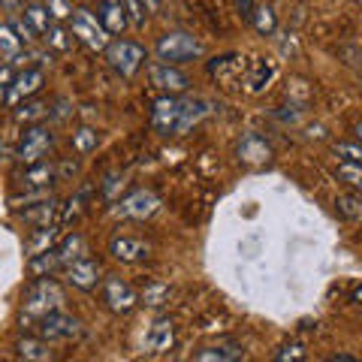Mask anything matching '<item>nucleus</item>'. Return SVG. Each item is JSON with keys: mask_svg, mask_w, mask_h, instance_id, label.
I'll list each match as a JSON object with an SVG mask.
<instances>
[{"mask_svg": "<svg viewBox=\"0 0 362 362\" xmlns=\"http://www.w3.org/2000/svg\"><path fill=\"white\" fill-rule=\"evenodd\" d=\"M85 199H88V194H85V190H78V194H76L70 202H66V209H64V214H61V221H64V223H70L73 218H78V211H82V206H85Z\"/></svg>", "mask_w": 362, "mask_h": 362, "instance_id": "nucleus-36", "label": "nucleus"}, {"mask_svg": "<svg viewBox=\"0 0 362 362\" xmlns=\"http://www.w3.org/2000/svg\"><path fill=\"white\" fill-rule=\"evenodd\" d=\"M16 350H18L21 359H30V362H45V359H52L49 341H42V338H21Z\"/></svg>", "mask_w": 362, "mask_h": 362, "instance_id": "nucleus-21", "label": "nucleus"}, {"mask_svg": "<svg viewBox=\"0 0 362 362\" xmlns=\"http://www.w3.org/2000/svg\"><path fill=\"white\" fill-rule=\"evenodd\" d=\"M45 109H49V106H42V103H25L16 112V118L21 124H25V121H40V118H45Z\"/></svg>", "mask_w": 362, "mask_h": 362, "instance_id": "nucleus-35", "label": "nucleus"}, {"mask_svg": "<svg viewBox=\"0 0 362 362\" xmlns=\"http://www.w3.org/2000/svg\"><path fill=\"white\" fill-rule=\"evenodd\" d=\"M54 239H58V230H54L52 223H49V226H40L37 235H33L30 245H28L30 257H33V254H40V251H45V247H52V245H54Z\"/></svg>", "mask_w": 362, "mask_h": 362, "instance_id": "nucleus-28", "label": "nucleus"}, {"mask_svg": "<svg viewBox=\"0 0 362 362\" xmlns=\"http://www.w3.org/2000/svg\"><path fill=\"white\" fill-rule=\"evenodd\" d=\"M73 148H76L78 154L94 151V148H97V133L90 130V127H82L78 133H73Z\"/></svg>", "mask_w": 362, "mask_h": 362, "instance_id": "nucleus-29", "label": "nucleus"}, {"mask_svg": "<svg viewBox=\"0 0 362 362\" xmlns=\"http://www.w3.org/2000/svg\"><path fill=\"white\" fill-rule=\"evenodd\" d=\"M52 133L42 127V124H37V127H28L25 133H21V142H18V151L16 157L21 163H37L42 160V154L52 148Z\"/></svg>", "mask_w": 362, "mask_h": 362, "instance_id": "nucleus-6", "label": "nucleus"}, {"mask_svg": "<svg viewBox=\"0 0 362 362\" xmlns=\"http://www.w3.org/2000/svg\"><path fill=\"white\" fill-rule=\"evenodd\" d=\"M103 299L106 305L115 314H130L136 305H139V296H136V290L127 284V281H121V278H106V290H103Z\"/></svg>", "mask_w": 362, "mask_h": 362, "instance_id": "nucleus-8", "label": "nucleus"}, {"mask_svg": "<svg viewBox=\"0 0 362 362\" xmlns=\"http://www.w3.org/2000/svg\"><path fill=\"white\" fill-rule=\"evenodd\" d=\"M335 154L341 160H350V163H362V148L356 142H335Z\"/></svg>", "mask_w": 362, "mask_h": 362, "instance_id": "nucleus-33", "label": "nucleus"}, {"mask_svg": "<svg viewBox=\"0 0 362 362\" xmlns=\"http://www.w3.org/2000/svg\"><path fill=\"white\" fill-rule=\"evenodd\" d=\"M160 209V199H157L151 190H136V194H130L127 199H121L115 206V214L118 218H133V221H145L151 218V214Z\"/></svg>", "mask_w": 362, "mask_h": 362, "instance_id": "nucleus-7", "label": "nucleus"}, {"mask_svg": "<svg viewBox=\"0 0 362 362\" xmlns=\"http://www.w3.org/2000/svg\"><path fill=\"white\" fill-rule=\"evenodd\" d=\"M61 266V259H58V251H54V245L52 247H45V251L40 254H33L30 257V275H49V272H54Z\"/></svg>", "mask_w": 362, "mask_h": 362, "instance_id": "nucleus-23", "label": "nucleus"}, {"mask_svg": "<svg viewBox=\"0 0 362 362\" xmlns=\"http://www.w3.org/2000/svg\"><path fill=\"white\" fill-rule=\"evenodd\" d=\"M166 299H169V287L166 284H151V287H145V293H142L145 305H163Z\"/></svg>", "mask_w": 362, "mask_h": 362, "instance_id": "nucleus-34", "label": "nucleus"}, {"mask_svg": "<svg viewBox=\"0 0 362 362\" xmlns=\"http://www.w3.org/2000/svg\"><path fill=\"white\" fill-rule=\"evenodd\" d=\"M18 214H21V221H28L33 226H49L54 221V214H58V199L45 197L40 202H30V209L18 211Z\"/></svg>", "mask_w": 362, "mask_h": 362, "instance_id": "nucleus-18", "label": "nucleus"}, {"mask_svg": "<svg viewBox=\"0 0 362 362\" xmlns=\"http://www.w3.org/2000/svg\"><path fill=\"white\" fill-rule=\"evenodd\" d=\"M239 157L245 163H251V166H263V163L272 160V145L263 139V136L247 133V136H242V142H239Z\"/></svg>", "mask_w": 362, "mask_h": 362, "instance_id": "nucleus-15", "label": "nucleus"}, {"mask_svg": "<svg viewBox=\"0 0 362 362\" xmlns=\"http://www.w3.org/2000/svg\"><path fill=\"white\" fill-rule=\"evenodd\" d=\"M40 88H42V70H25V73H18L13 78V85H9L4 103L16 106V103H21V100H28L30 94H37Z\"/></svg>", "mask_w": 362, "mask_h": 362, "instance_id": "nucleus-10", "label": "nucleus"}, {"mask_svg": "<svg viewBox=\"0 0 362 362\" xmlns=\"http://www.w3.org/2000/svg\"><path fill=\"white\" fill-rule=\"evenodd\" d=\"M202 54L199 40H194L190 33H166L157 40V58L163 64H185Z\"/></svg>", "mask_w": 362, "mask_h": 362, "instance_id": "nucleus-2", "label": "nucleus"}, {"mask_svg": "<svg viewBox=\"0 0 362 362\" xmlns=\"http://www.w3.org/2000/svg\"><path fill=\"white\" fill-rule=\"evenodd\" d=\"M37 329H40L42 341H70V338L78 335V320L58 308V311L42 314L40 323H37Z\"/></svg>", "mask_w": 362, "mask_h": 362, "instance_id": "nucleus-5", "label": "nucleus"}, {"mask_svg": "<svg viewBox=\"0 0 362 362\" xmlns=\"http://www.w3.org/2000/svg\"><path fill=\"white\" fill-rule=\"evenodd\" d=\"M0 4H4V9H6V13H18L25 0H0Z\"/></svg>", "mask_w": 362, "mask_h": 362, "instance_id": "nucleus-44", "label": "nucleus"}, {"mask_svg": "<svg viewBox=\"0 0 362 362\" xmlns=\"http://www.w3.org/2000/svg\"><path fill=\"white\" fill-rule=\"evenodd\" d=\"M54 251H58L61 266H66V263H73V259L85 257V254H88V245H85L82 235L73 233V235H66V239H64L61 245H54Z\"/></svg>", "mask_w": 362, "mask_h": 362, "instance_id": "nucleus-20", "label": "nucleus"}, {"mask_svg": "<svg viewBox=\"0 0 362 362\" xmlns=\"http://www.w3.org/2000/svg\"><path fill=\"white\" fill-rule=\"evenodd\" d=\"M9 28L16 30V37H18L21 42H33V40H37V30H33V28L28 25V18H16Z\"/></svg>", "mask_w": 362, "mask_h": 362, "instance_id": "nucleus-39", "label": "nucleus"}, {"mask_svg": "<svg viewBox=\"0 0 362 362\" xmlns=\"http://www.w3.org/2000/svg\"><path fill=\"white\" fill-rule=\"evenodd\" d=\"M61 175H76V163H64L61 166Z\"/></svg>", "mask_w": 362, "mask_h": 362, "instance_id": "nucleus-46", "label": "nucleus"}, {"mask_svg": "<svg viewBox=\"0 0 362 362\" xmlns=\"http://www.w3.org/2000/svg\"><path fill=\"white\" fill-rule=\"evenodd\" d=\"M61 305H64V293L52 278L33 281V284L28 287V293H25V314L28 317H42L49 311H58Z\"/></svg>", "mask_w": 362, "mask_h": 362, "instance_id": "nucleus-1", "label": "nucleus"}, {"mask_svg": "<svg viewBox=\"0 0 362 362\" xmlns=\"http://www.w3.org/2000/svg\"><path fill=\"white\" fill-rule=\"evenodd\" d=\"M30 4H40V0H30Z\"/></svg>", "mask_w": 362, "mask_h": 362, "instance_id": "nucleus-48", "label": "nucleus"}, {"mask_svg": "<svg viewBox=\"0 0 362 362\" xmlns=\"http://www.w3.org/2000/svg\"><path fill=\"white\" fill-rule=\"evenodd\" d=\"M118 187H124V175H109V178H106V185H103V197L112 199Z\"/></svg>", "mask_w": 362, "mask_h": 362, "instance_id": "nucleus-42", "label": "nucleus"}, {"mask_svg": "<svg viewBox=\"0 0 362 362\" xmlns=\"http://www.w3.org/2000/svg\"><path fill=\"white\" fill-rule=\"evenodd\" d=\"M49 16H52V21H66L73 16V9H70V4H66V0H49Z\"/></svg>", "mask_w": 362, "mask_h": 362, "instance_id": "nucleus-38", "label": "nucleus"}, {"mask_svg": "<svg viewBox=\"0 0 362 362\" xmlns=\"http://www.w3.org/2000/svg\"><path fill=\"white\" fill-rule=\"evenodd\" d=\"M148 78H151L154 88L169 90V94H178V90L187 88V76L181 73V70H175L173 64H163V61L148 66Z\"/></svg>", "mask_w": 362, "mask_h": 362, "instance_id": "nucleus-11", "label": "nucleus"}, {"mask_svg": "<svg viewBox=\"0 0 362 362\" xmlns=\"http://www.w3.org/2000/svg\"><path fill=\"white\" fill-rule=\"evenodd\" d=\"M58 181V169L45 160H37V163H28L25 175H21V185L25 187H49Z\"/></svg>", "mask_w": 362, "mask_h": 362, "instance_id": "nucleus-19", "label": "nucleus"}, {"mask_svg": "<svg viewBox=\"0 0 362 362\" xmlns=\"http://www.w3.org/2000/svg\"><path fill=\"white\" fill-rule=\"evenodd\" d=\"M142 4H145V9H151V13H157V9H160V4H163V0H142Z\"/></svg>", "mask_w": 362, "mask_h": 362, "instance_id": "nucleus-45", "label": "nucleus"}, {"mask_svg": "<svg viewBox=\"0 0 362 362\" xmlns=\"http://www.w3.org/2000/svg\"><path fill=\"white\" fill-rule=\"evenodd\" d=\"M70 28H73V37L82 40L88 49L103 52L106 45H109V33H106V28L100 25V18H97V16H90L88 9H73Z\"/></svg>", "mask_w": 362, "mask_h": 362, "instance_id": "nucleus-3", "label": "nucleus"}, {"mask_svg": "<svg viewBox=\"0 0 362 362\" xmlns=\"http://www.w3.org/2000/svg\"><path fill=\"white\" fill-rule=\"evenodd\" d=\"M235 6H239V13L247 18L251 16V9H254V0H235Z\"/></svg>", "mask_w": 362, "mask_h": 362, "instance_id": "nucleus-43", "label": "nucleus"}, {"mask_svg": "<svg viewBox=\"0 0 362 362\" xmlns=\"http://www.w3.org/2000/svg\"><path fill=\"white\" fill-rule=\"evenodd\" d=\"M100 25L106 28V33H121L127 28V13L121 0H100Z\"/></svg>", "mask_w": 362, "mask_h": 362, "instance_id": "nucleus-17", "label": "nucleus"}, {"mask_svg": "<svg viewBox=\"0 0 362 362\" xmlns=\"http://www.w3.org/2000/svg\"><path fill=\"white\" fill-rule=\"evenodd\" d=\"M211 112V103L202 97H178V124H175V136L187 133L190 127H197V124L206 118Z\"/></svg>", "mask_w": 362, "mask_h": 362, "instance_id": "nucleus-9", "label": "nucleus"}, {"mask_svg": "<svg viewBox=\"0 0 362 362\" xmlns=\"http://www.w3.org/2000/svg\"><path fill=\"white\" fill-rule=\"evenodd\" d=\"M18 54H21V40L16 37V30L9 25H0V58H6L13 64Z\"/></svg>", "mask_w": 362, "mask_h": 362, "instance_id": "nucleus-24", "label": "nucleus"}, {"mask_svg": "<svg viewBox=\"0 0 362 362\" xmlns=\"http://www.w3.org/2000/svg\"><path fill=\"white\" fill-rule=\"evenodd\" d=\"M254 21V28L263 33V37H269V33H275L278 28V16H275V9L272 6H259V9H251V16H247Z\"/></svg>", "mask_w": 362, "mask_h": 362, "instance_id": "nucleus-25", "label": "nucleus"}, {"mask_svg": "<svg viewBox=\"0 0 362 362\" xmlns=\"http://www.w3.org/2000/svg\"><path fill=\"white\" fill-rule=\"evenodd\" d=\"M124 13H127V18L133 21L136 28H145V4L142 0H124Z\"/></svg>", "mask_w": 362, "mask_h": 362, "instance_id": "nucleus-32", "label": "nucleus"}, {"mask_svg": "<svg viewBox=\"0 0 362 362\" xmlns=\"http://www.w3.org/2000/svg\"><path fill=\"white\" fill-rule=\"evenodd\" d=\"M275 359L278 362H284V359H305V347L302 344H284L275 354Z\"/></svg>", "mask_w": 362, "mask_h": 362, "instance_id": "nucleus-40", "label": "nucleus"}, {"mask_svg": "<svg viewBox=\"0 0 362 362\" xmlns=\"http://www.w3.org/2000/svg\"><path fill=\"white\" fill-rule=\"evenodd\" d=\"M242 347H235V344H214V347H206V350H199L197 359L199 362H233V359H242Z\"/></svg>", "mask_w": 362, "mask_h": 362, "instance_id": "nucleus-22", "label": "nucleus"}, {"mask_svg": "<svg viewBox=\"0 0 362 362\" xmlns=\"http://www.w3.org/2000/svg\"><path fill=\"white\" fill-rule=\"evenodd\" d=\"M142 344L148 354H166V350H173L175 344V329H173V323L169 320H154L148 326V332H145L142 338Z\"/></svg>", "mask_w": 362, "mask_h": 362, "instance_id": "nucleus-14", "label": "nucleus"}, {"mask_svg": "<svg viewBox=\"0 0 362 362\" xmlns=\"http://www.w3.org/2000/svg\"><path fill=\"white\" fill-rule=\"evenodd\" d=\"M335 206H338V211H341L347 221H359L362 218V199L356 197V190H354V194H341L335 199Z\"/></svg>", "mask_w": 362, "mask_h": 362, "instance_id": "nucleus-27", "label": "nucleus"}, {"mask_svg": "<svg viewBox=\"0 0 362 362\" xmlns=\"http://www.w3.org/2000/svg\"><path fill=\"white\" fill-rule=\"evenodd\" d=\"M25 18H28V25H30L33 30H37V37H42V33L52 28V16H49V9L40 6V4H30V6L25 9Z\"/></svg>", "mask_w": 362, "mask_h": 362, "instance_id": "nucleus-26", "label": "nucleus"}, {"mask_svg": "<svg viewBox=\"0 0 362 362\" xmlns=\"http://www.w3.org/2000/svg\"><path fill=\"white\" fill-rule=\"evenodd\" d=\"M332 362H356V359L347 356V354H338V356H332Z\"/></svg>", "mask_w": 362, "mask_h": 362, "instance_id": "nucleus-47", "label": "nucleus"}, {"mask_svg": "<svg viewBox=\"0 0 362 362\" xmlns=\"http://www.w3.org/2000/svg\"><path fill=\"white\" fill-rule=\"evenodd\" d=\"M175 124H178V97L157 100L151 112V127L160 136H175Z\"/></svg>", "mask_w": 362, "mask_h": 362, "instance_id": "nucleus-12", "label": "nucleus"}, {"mask_svg": "<svg viewBox=\"0 0 362 362\" xmlns=\"http://www.w3.org/2000/svg\"><path fill=\"white\" fill-rule=\"evenodd\" d=\"M272 76H275V70H272V66H266L263 61H257V64H254L251 78H247V88H251V90H259V88H263V85L269 82Z\"/></svg>", "mask_w": 362, "mask_h": 362, "instance_id": "nucleus-31", "label": "nucleus"}, {"mask_svg": "<svg viewBox=\"0 0 362 362\" xmlns=\"http://www.w3.org/2000/svg\"><path fill=\"white\" fill-rule=\"evenodd\" d=\"M338 175H341V178H344L354 190H359V187H362V169H359V163L338 160Z\"/></svg>", "mask_w": 362, "mask_h": 362, "instance_id": "nucleus-30", "label": "nucleus"}, {"mask_svg": "<svg viewBox=\"0 0 362 362\" xmlns=\"http://www.w3.org/2000/svg\"><path fill=\"white\" fill-rule=\"evenodd\" d=\"M106 61L112 64V70H118L124 78H130L142 66L145 49L139 42H133V40H118V42L106 45Z\"/></svg>", "mask_w": 362, "mask_h": 362, "instance_id": "nucleus-4", "label": "nucleus"}, {"mask_svg": "<svg viewBox=\"0 0 362 362\" xmlns=\"http://www.w3.org/2000/svg\"><path fill=\"white\" fill-rule=\"evenodd\" d=\"M45 33H49V42L54 45V49H58V52H66V49H70V45H73V40H70V33H66L64 28H49V30H45Z\"/></svg>", "mask_w": 362, "mask_h": 362, "instance_id": "nucleus-37", "label": "nucleus"}, {"mask_svg": "<svg viewBox=\"0 0 362 362\" xmlns=\"http://www.w3.org/2000/svg\"><path fill=\"white\" fill-rule=\"evenodd\" d=\"M13 78H16L13 64H4V66H0V103H4V97H6L9 85H13Z\"/></svg>", "mask_w": 362, "mask_h": 362, "instance_id": "nucleus-41", "label": "nucleus"}, {"mask_svg": "<svg viewBox=\"0 0 362 362\" xmlns=\"http://www.w3.org/2000/svg\"><path fill=\"white\" fill-rule=\"evenodd\" d=\"M109 254L121 259V263H139V259H145L151 254V247L139 242V239H127V235H118V239H112L109 245Z\"/></svg>", "mask_w": 362, "mask_h": 362, "instance_id": "nucleus-16", "label": "nucleus"}, {"mask_svg": "<svg viewBox=\"0 0 362 362\" xmlns=\"http://www.w3.org/2000/svg\"><path fill=\"white\" fill-rule=\"evenodd\" d=\"M66 281H70L73 287H78V290L97 287L100 266L94 263V259H88V257H78V259H73V263H66Z\"/></svg>", "mask_w": 362, "mask_h": 362, "instance_id": "nucleus-13", "label": "nucleus"}]
</instances>
